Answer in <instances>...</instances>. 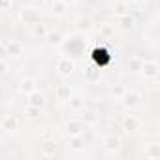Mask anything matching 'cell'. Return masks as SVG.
I'll return each mask as SVG.
<instances>
[{
  "instance_id": "cell-1",
  "label": "cell",
  "mask_w": 160,
  "mask_h": 160,
  "mask_svg": "<svg viewBox=\"0 0 160 160\" xmlns=\"http://www.w3.org/2000/svg\"><path fill=\"white\" fill-rule=\"evenodd\" d=\"M55 70H57V73H58L60 77H70V75L73 73V70H75V60L70 58V57H66V55H62V57L57 58Z\"/></svg>"
},
{
  "instance_id": "cell-2",
  "label": "cell",
  "mask_w": 160,
  "mask_h": 160,
  "mask_svg": "<svg viewBox=\"0 0 160 160\" xmlns=\"http://www.w3.org/2000/svg\"><path fill=\"white\" fill-rule=\"evenodd\" d=\"M19 17H21V21L25 25H30L32 27V25L40 23L42 13H40V8L38 6H23L21 12H19Z\"/></svg>"
},
{
  "instance_id": "cell-3",
  "label": "cell",
  "mask_w": 160,
  "mask_h": 160,
  "mask_svg": "<svg viewBox=\"0 0 160 160\" xmlns=\"http://www.w3.org/2000/svg\"><path fill=\"white\" fill-rule=\"evenodd\" d=\"M158 72H160V66H158L156 60H143V62H141L139 73H141L145 79H156V77H158Z\"/></svg>"
},
{
  "instance_id": "cell-4",
  "label": "cell",
  "mask_w": 160,
  "mask_h": 160,
  "mask_svg": "<svg viewBox=\"0 0 160 160\" xmlns=\"http://www.w3.org/2000/svg\"><path fill=\"white\" fill-rule=\"evenodd\" d=\"M122 106L126 108V109H134V108H138L139 106V102H141V92H138V91H128L126 89V92L122 94Z\"/></svg>"
},
{
  "instance_id": "cell-5",
  "label": "cell",
  "mask_w": 160,
  "mask_h": 160,
  "mask_svg": "<svg viewBox=\"0 0 160 160\" xmlns=\"http://www.w3.org/2000/svg\"><path fill=\"white\" fill-rule=\"evenodd\" d=\"M102 145H104V149L108 151V152H119L121 151V139H119V136H115V134H108L104 139H102Z\"/></svg>"
},
{
  "instance_id": "cell-6",
  "label": "cell",
  "mask_w": 160,
  "mask_h": 160,
  "mask_svg": "<svg viewBox=\"0 0 160 160\" xmlns=\"http://www.w3.org/2000/svg\"><path fill=\"white\" fill-rule=\"evenodd\" d=\"M85 126H87V124H85L81 119H70V121L66 122V132H68L70 136H83Z\"/></svg>"
},
{
  "instance_id": "cell-7",
  "label": "cell",
  "mask_w": 160,
  "mask_h": 160,
  "mask_svg": "<svg viewBox=\"0 0 160 160\" xmlns=\"http://www.w3.org/2000/svg\"><path fill=\"white\" fill-rule=\"evenodd\" d=\"M121 126H122L124 132H136V130H139L141 121H139L136 115H124L122 121H121Z\"/></svg>"
},
{
  "instance_id": "cell-8",
  "label": "cell",
  "mask_w": 160,
  "mask_h": 160,
  "mask_svg": "<svg viewBox=\"0 0 160 160\" xmlns=\"http://www.w3.org/2000/svg\"><path fill=\"white\" fill-rule=\"evenodd\" d=\"M117 27H119L121 30L128 32V30H132V28L136 27V17L130 15V12L124 13V15H119V17H117Z\"/></svg>"
},
{
  "instance_id": "cell-9",
  "label": "cell",
  "mask_w": 160,
  "mask_h": 160,
  "mask_svg": "<svg viewBox=\"0 0 160 160\" xmlns=\"http://www.w3.org/2000/svg\"><path fill=\"white\" fill-rule=\"evenodd\" d=\"M45 102H47V100H45V94L40 92L38 89L27 94V104H30V106H34V108H40V109H42V108L45 106Z\"/></svg>"
},
{
  "instance_id": "cell-10",
  "label": "cell",
  "mask_w": 160,
  "mask_h": 160,
  "mask_svg": "<svg viewBox=\"0 0 160 160\" xmlns=\"http://www.w3.org/2000/svg\"><path fill=\"white\" fill-rule=\"evenodd\" d=\"M40 152H42V156H45V158L55 156V154H57V141H55V139H43V141L40 143Z\"/></svg>"
},
{
  "instance_id": "cell-11",
  "label": "cell",
  "mask_w": 160,
  "mask_h": 160,
  "mask_svg": "<svg viewBox=\"0 0 160 160\" xmlns=\"http://www.w3.org/2000/svg\"><path fill=\"white\" fill-rule=\"evenodd\" d=\"M73 25H75V28H77L79 32H91V30L94 28V23H92V19H91V17H85V15H79V17H75Z\"/></svg>"
},
{
  "instance_id": "cell-12",
  "label": "cell",
  "mask_w": 160,
  "mask_h": 160,
  "mask_svg": "<svg viewBox=\"0 0 160 160\" xmlns=\"http://www.w3.org/2000/svg\"><path fill=\"white\" fill-rule=\"evenodd\" d=\"M73 94V91H72V85H68V83H60V85H57V89H55V96H57V100H60V102H68V98Z\"/></svg>"
},
{
  "instance_id": "cell-13",
  "label": "cell",
  "mask_w": 160,
  "mask_h": 160,
  "mask_svg": "<svg viewBox=\"0 0 160 160\" xmlns=\"http://www.w3.org/2000/svg\"><path fill=\"white\" fill-rule=\"evenodd\" d=\"M38 89V81L34 77H30V75H27V77H23L21 79V83H19V91L23 92V94H28V92H32V91H36Z\"/></svg>"
},
{
  "instance_id": "cell-14",
  "label": "cell",
  "mask_w": 160,
  "mask_h": 160,
  "mask_svg": "<svg viewBox=\"0 0 160 160\" xmlns=\"http://www.w3.org/2000/svg\"><path fill=\"white\" fill-rule=\"evenodd\" d=\"M2 43H4V47H6V51H8V57H19V55L23 53V43H19V42L6 40V42H2Z\"/></svg>"
},
{
  "instance_id": "cell-15",
  "label": "cell",
  "mask_w": 160,
  "mask_h": 160,
  "mask_svg": "<svg viewBox=\"0 0 160 160\" xmlns=\"http://www.w3.org/2000/svg\"><path fill=\"white\" fill-rule=\"evenodd\" d=\"M81 111H83V113H81V121H83L85 124H98L100 115H98L94 109H87V108H83Z\"/></svg>"
},
{
  "instance_id": "cell-16",
  "label": "cell",
  "mask_w": 160,
  "mask_h": 160,
  "mask_svg": "<svg viewBox=\"0 0 160 160\" xmlns=\"http://www.w3.org/2000/svg\"><path fill=\"white\" fill-rule=\"evenodd\" d=\"M68 102H70V108H72L73 111H81V109L85 108V98H83L81 94H72V96L68 98Z\"/></svg>"
},
{
  "instance_id": "cell-17",
  "label": "cell",
  "mask_w": 160,
  "mask_h": 160,
  "mask_svg": "<svg viewBox=\"0 0 160 160\" xmlns=\"http://www.w3.org/2000/svg\"><path fill=\"white\" fill-rule=\"evenodd\" d=\"M68 147H70L72 151H83V149H85V139H83V136H70Z\"/></svg>"
},
{
  "instance_id": "cell-18",
  "label": "cell",
  "mask_w": 160,
  "mask_h": 160,
  "mask_svg": "<svg viewBox=\"0 0 160 160\" xmlns=\"http://www.w3.org/2000/svg\"><path fill=\"white\" fill-rule=\"evenodd\" d=\"M0 126H2L6 132H15V130L19 128V121H17V117L10 115V117H6L2 122H0Z\"/></svg>"
},
{
  "instance_id": "cell-19",
  "label": "cell",
  "mask_w": 160,
  "mask_h": 160,
  "mask_svg": "<svg viewBox=\"0 0 160 160\" xmlns=\"http://www.w3.org/2000/svg\"><path fill=\"white\" fill-rule=\"evenodd\" d=\"M66 8H68V4L62 2V0H53V2H51V12L57 17H62L66 13Z\"/></svg>"
},
{
  "instance_id": "cell-20",
  "label": "cell",
  "mask_w": 160,
  "mask_h": 160,
  "mask_svg": "<svg viewBox=\"0 0 160 160\" xmlns=\"http://www.w3.org/2000/svg\"><path fill=\"white\" fill-rule=\"evenodd\" d=\"M100 75H102V68H98L94 62L85 70V77L89 79V81H96V79H100Z\"/></svg>"
},
{
  "instance_id": "cell-21",
  "label": "cell",
  "mask_w": 160,
  "mask_h": 160,
  "mask_svg": "<svg viewBox=\"0 0 160 160\" xmlns=\"http://www.w3.org/2000/svg\"><path fill=\"white\" fill-rule=\"evenodd\" d=\"M124 92H126L124 83H113V85H109V94H111L115 100H121Z\"/></svg>"
},
{
  "instance_id": "cell-22",
  "label": "cell",
  "mask_w": 160,
  "mask_h": 160,
  "mask_svg": "<svg viewBox=\"0 0 160 160\" xmlns=\"http://www.w3.org/2000/svg\"><path fill=\"white\" fill-rule=\"evenodd\" d=\"M145 156L151 158V160L160 158V145H158V143H149V145H145Z\"/></svg>"
},
{
  "instance_id": "cell-23",
  "label": "cell",
  "mask_w": 160,
  "mask_h": 160,
  "mask_svg": "<svg viewBox=\"0 0 160 160\" xmlns=\"http://www.w3.org/2000/svg\"><path fill=\"white\" fill-rule=\"evenodd\" d=\"M45 40H47V43H49L51 47H58V45L62 43V36H60V32H47Z\"/></svg>"
},
{
  "instance_id": "cell-24",
  "label": "cell",
  "mask_w": 160,
  "mask_h": 160,
  "mask_svg": "<svg viewBox=\"0 0 160 160\" xmlns=\"http://www.w3.org/2000/svg\"><path fill=\"white\" fill-rule=\"evenodd\" d=\"M25 117H27V119H30V121L38 119V117H40V108H34V106L27 104V108H25Z\"/></svg>"
},
{
  "instance_id": "cell-25",
  "label": "cell",
  "mask_w": 160,
  "mask_h": 160,
  "mask_svg": "<svg viewBox=\"0 0 160 160\" xmlns=\"http://www.w3.org/2000/svg\"><path fill=\"white\" fill-rule=\"evenodd\" d=\"M100 34H102L104 38H111V36L115 34V25H109V23L100 25Z\"/></svg>"
},
{
  "instance_id": "cell-26",
  "label": "cell",
  "mask_w": 160,
  "mask_h": 160,
  "mask_svg": "<svg viewBox=\"0 0 160 160\" xmlns=\"http://www.w3.org/2000/svg\"><path fill=\"white\" fill-rule=\"evenodd\" d=\"M141 58H138V57H132L130 60H128V70L132 72V73H138L139 70H141Z\"/></svg>"
},
{
  "instance_id": "cell-27",
  "label": "cell",
  "mask_w": 160,
  "mask_h": 160,
  "mask_svg": "<svg viewBox=\"0 0 160 160\" xmlns=\"http://www.w3.org/2000/svg\"><path fill=\"white\" fill-rule=\"evenodd\" d=\"M32 32H34V36H38V38H45V36H47V28H45V25H42V23L32 25Z\"/></svg>"
},
{
  "instance_id": "cell-28",
  "label": "cell",
  "mask_w": 160,
  "mask_h": 160,
  "mask_svg": "<svg viewBox=\"0 0 160 160\" xmlns=\"http://www.w3.org/2000/svg\"><path fill=\"white\" fill-rule=\"evenodd\" d=\"M113 13H115V17L128 13V4H126V2H117V4H115V10H113Z\"/></svg>"
},
{
  "instance_id": "cell-29",
  "label": "cell",
  "mask_w": 160,
  "mask_h": 160,
  "mask_svg": "<svg viewBox=\"0 0 160 160\" xmlns=\"http://www.w3.org/2000/svg\"><path fill=\"white\" fill-rule=\"evenodd\" d=\"M13 6V0H0V12H8Z\"/></svg>"
},
{
  "instance_id": "cell-30",
  "label": "cell",
  "mask_w": 160,
  "mask_h": 160,
  "mask_svg": "<svg viewBox=\"0 0 160 160\" xmlns=\"http://www.w3.org/2000/svg\"><path fill=\"white\" fill-rule=\"evenodd\" d=\"M6 58H8V51H6L4 43L0 42V60H6Z\"/></svg>"
},
{
  "instance_id": "cell-31",
  "label": "cell",
  "mask_w": 160,
  "mask_h": 160,
  "mask_svg": "<svg viewBox=\"0 0 160 160\" xmlns=\"http://www.w3.org/2000/svg\"><path fill=\"white\" fill-rule=\"evenodd\" d=\"M8 72V64H6V60H0V75H4Z\"/></svg>"
},
{
  "instance_id": "cell-32",
  "label": "cell",
  "mask_w": 160,
  "mask_h": 160,
  "mask_svg": "<svg viewBox=\"0 0 160 160\" xmlns=\"http://www.w3.org/2000/svg\"><path fill=\"white\" fill-rule=\"evenodd\" d=\"M132 2H134V4H138V6H139V4H145V2H147V0H132Z\"/></svg>"
},
{
  "instance_id": "cell-33",
  "label": "cell",
  "mask_w": 160,
  "mask_h": 160,
  "mask_svg": "<svg viewBox=\"0 0 160 160\" xmlns=\"http://www.w3.org/2000/svg\"><path fill=\"white\" fill-rule=\"evenodd\" d=\"M62 2H66V4H72V2H73V0H62Z\"/></svg>"
}]
</instances>
